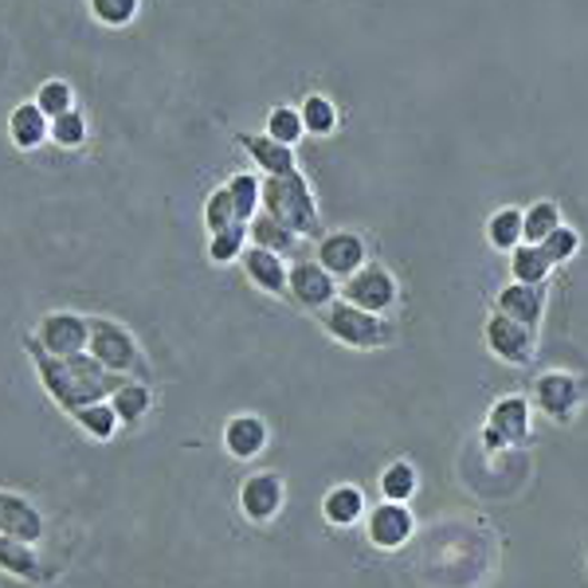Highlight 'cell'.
Instances as JSON below:
<instances>
[{
    "mask_svg": "<svg viewBox=\"0 0 588 588\" xmlns=\"http://www.w3.org/2000/svg\"><path fill=\"white\" fill-rule=\"evenodd\" d=\"M232 225H243V220L236 216L228 185H220V189L208 192V200H205V228H208V236H216V232H225V228H232Z\"/></svg>",
    "mask_w": 588,
    "mask_h": 588,
    "instance_id": "4dcf8cb0",
    "label": "cell"
},
{
    "mask_svg": "<svg viewBox=\"0 0 588 588\" xmlns=\"http://www.w3.org/2000/svg\"><path fill=\"white\" fill-rule=\"evenodd\" d=\"M32 102L51 118V122H56L59 114L76 110V91H71V83H67V79H43V83L36 87V99Z\"/></svg>",
    "mask_w": 588,
    "mask_h": 588,
    "instance_id": "f1b7e54d",
    "label": "cell"
},
{
    "mask_svg": "<svg viewBox=\"0 0 588 588\" xmlns=\"http://www.w3.org/2000/svg\"><path fill=\"white\" fill-rule=\"evenodd\" d=\"M0 572H9V577L20 580H36L40 577V557H36V546L20 538H9V534H0Z\"/></svg>",
    "mask_w": 588,
    "mask_h": 588,
    "instance_id": "44dd1931",
    "label": "cell"
},
{
    "mask_svg": "<svg viewBox=\"0 0 588 588\" xmlns=\"http://www.w3.org/2000/svg\"><path fill=\"white\" fill-rule=\"evenodd\" d=\"M510 271H514V282L541 287V282L549 279V271H554V263H549V256L538 243H518V248L510 251Z\"/></svg>",
    "mask_w": 588,
    "mask_h": 588,
    "instance_id": "7402d4cb",
    "label": "cell"
},
{
    "mask_svg": "<svg viewBox=\"0 0 588 588\" xmlns=\"http://www.w3.org/2000/svg\"><path fill=\"white\" fill-rule=\"evenodd\" d=\"M71 420H76L79 428H83L87 436H94V439H114L118 428H122V420H118V412L110 408V400H99V405L79 408Z\"/></svg>",
    "mask_w": 588,
    "mask_h": 588,
    "instance_id": "4316f807",
    "label": "cell"
},
{
    "mask_svg": "<svg viewBox=\"0 0 588 588\" xmlns=\"http://www.w3.org/2000/svg\"><path fill=\"white\" fill-rule=\"evenodd\" d=\"M236 146L248 150V158L263 169L267 177H282V173H295V150L282 146V141L267 138V133H236Z\"/></svg>",
    "mask_w": 588,
    "mask_h": 588,
    "instance_id": "5bb4252c",
    "label": "cell"
},
{
    "mask_svg": "<svg viewBox=\"0 0 588 588\" xmlns=\"http://www.w3.org/2000/svg\"><path fill=\"white\" fill-rule=\"evenodd\" d=\"M381 490L389 502H405V498H412V490H416V471L408 464H392L389 471L381 475Z\"/></svg>",
    "mask_w": 588,
    "mask_h": 588,
    "instance_id": "d590c367",
    "label": "cell"
},
{
    "mask_svg": "<svg viewBox=\"0 0 588 588\" xmlns=\"http://www.w3.org/2000/svg\"><path fill=\"white\" fill-rule=\"evenodd\" d=\"M48 522H43V514L28 502L24 495H9V490H0V534H9V538H20L28 546L43 538Z\"/></svg>",
    "mask_w": 588,
    "mask_h": 588,
    "instance_id": "30bf717a",
    "label": "cell"
},
{
    "mask_svg": "<svg viewBox=\"0 0 588 588\" xmlns=\"http://www.w3.org/2000/svg\"><path fill=\"white\" fill-rule=\"evenodd\" d=\"M28 357H32L43 392H48L67 416H76L79 408H87V405H99V400H110L126 385L122 373H110L107 365H99L91 353L51 357L28 338Z\"/></svg>",
    "mask_w": 588,
    "mask_h": 588,
    "instance_id": "6da1fadb",
    "label": "cell"
},
{
    "mask_svg": "<svg viewBox=\"0 0 588 588\" xmlns=\"http://www.w3.org/2000/svg\"><path fill=\"white\" fill-rule=\"evenodd\" d=\"M51 138V118L43 114L36 102H17L9 114V141L17 146V150L32 153L40 150L43 141Z\"/></svg>",
    "mask_w": 588,
    "mask_h": 588,
    "instance_id": "9a60e30c",
    "label": "cell"
},
{
    "mask_svg": "<svg viewBox=\"0 0 588 588\" xmlns=\"http://www.w3.org/2000/svg\"><path fill=\"white\" fill-rule=\"evenodd\" d=\"M412 538V514L405 510V502H385L369 514V541L381 549H397Z\"/></svg>",
    "mask_w": 588,
    "mask_h": 588,
    "instance_id": "2e32d148",
    "label": "cell"
},
{
    "mask_svg": "<svg viewBox=\"0 0 588 588\" xmlns=\"http://www.w3.org/2000/svg\"><path fill=\"white\" fill-rule=\"evenodd\" d=\"M302 236L290 232L287 225H279L271 212H259L256 220L248 225V243L251 248H263V251H275V256H290V251L299 248Z\"/></svg>",
    "mask_w": 588,
    "mask_h": 588,
    "instance_id": "ffe728a7",
    "label": "cell"
},
{
    "mask_svg": "<svg viewBox=\"0 0 588 588\" xmlns=\"http://www.w3.org/2000/svg\"><path fill=\"white\" fill-rule=\"evenodd\" d=\"M240 267L263 295H287L290 290V267L282 263V256H275V251L248 248L240 256Z\"/></svg>",
    "mask_w": 588,
    "mask_h": 588,
    "instance_id": "4fadbf2b",
    "label": "cell"
},
{
    "mask_svg": "<svg viewBox=\"0 0 588 588\" xmlns=\"http://www.w3.org/2000/svg\"><path fill=\"white\" fill-rule=\"evenodd\" d=\"M534 397H538V408L546 416H554V420H565V416L577 408L580 400V385L572 381L569 373H546L538 381V389H534Z\"/></svg>",
    "mask_w": 588,
    "mask_h": 588,
    "instance_id": "ac0fdd59",
    "label": "cell"
},
{
    "mask_svg": "<svg viewBox=\"0 0 588 588\" xmlns=\"http://www.w3.org/2000/svg\"><path fill=\"white\" fill-rule=\"evenodd\" d=\"M51 141H56L59 150H79L87 141V118L79 110H67L51 122Z\"/></svg>",
    "mask_w": 588,
    "mask_h": 588,
    "instance_id": "e575fe53",
    "label": "cell"
},
{
    "mask_svg": "<svg viewBox=\"0 0 588 588\" xmlns=\"http://www.w3.org/2000/svg\"><path fill=\"white\" fill-rule=\"evenodd\" d=\"M240 510H243V518L256 526L271 522L275 514L282 510V479L279 475H271V471L251 475V479L240 487Z\"/></svg>",
    "mask_w": 588,
    "mask_h": 588,
    "instance_id": "ba28073f",
    "label": "cell"
},
{
    "mask_svg": "<svg viewBox=\"0 0 588 588\" xmlns=\"http://www.w3.org/2000/svg\"><path fill=\"white\" fill-rule=\"evenodd\" d=\"M577 248H580V236L572 232V228H557L554 236H549L546 243H541V251L549 256V263H565V259H572L577 256Z\"/></svg>",
    "mask_w": 588,
    "mask_h": 588,
    "instance_id": "8d00e7d4",
    "label": "cell"
},
{
    "mask_svg": "<svg viewBox=\"0 0 588 588\" xmlns=\"http://www.w3.org/2000/svg\"><path fill=\"white\" fill-rule=\"evenodd\" d=\"M498 315L514 318V322H522V326H538L541 318V307H546V290L541 287H530V282H510V287L498 290Z\"/></svg>",
    "mask_w": 588,
    "mask_h": 588,
    "instance_id": "e0dca14e",
    "label": "cell"
},
{
    "mask_svg": "<svg viewBox=\"0 0 588 588\" xmlns=\"http://www.w3.org/2000/svg\"><path fill=\"white\" fill-rule=\"evenodd\" d=\"M248 251V225H232L225 232H216L208 243V259L212 263H236V259Z\"/></svg>",
    "mask_w": 588,
    "mask_h": 588,
    "instance_id": "d6a6232c",
    "label": "cell"
},
{
    "mask_svg": "<svg viewBox=\"0 0 588 588\" xmlns=\"http://www.w3.org/2000/svg\"><path fill=\"white\" fill-rule=\"evenodd\" d=\"M110 408L118 412V420L126 423V428H133V423H141L146 416H150L153 408V392L146 389L141 381H126L122 389L110 397Z\"/></svg>",
    "mask_w": 588,
    "mask_h": 588,
    "instance_id": "cb8c5ba5",
    "label": "cell"
},
{
    "mask_svg": "<svg viewBox=\"0 0 588 588\" xmlns=\"http://www.w3.org/2000/svg\"><path fill=\"white\" fill-rule=\"evenodd\" d=\"M32 341L51 357H76L87 353L91 346V318L71 315V310H56V315H43L36 322Z\"/></svg>",
    "mask_w": 588,
    "mask_h": 588,
    "instance_id": "5b68a950",
    "label": "cell"
},
{
    "mask_svg": "<svg viewBox=\"0 0 588 588\" xmlns=\"http://www.w3.org/2000/svg\"><path fill=\"white\" fill-rule=\"evenodd\" d=\"M487 346L495 349L502 361L526 365L534 357V330L522 322H514V318H506V315H495L487 322Z\"/></svg>",
    "mask_w": 588,
    "mask_h": 588,
    "instance_id": "8fae6325",
    "label": "cell"
},
{
    "mask_svg": "<svg viewBox=\"0 0 588 588\" xmlns=\"http://www.w3.org/2000/svg\"><path fill=\"white\" fill-rule=\"evenodd\" d=\"M225 448L236 459H256L267 448V423L259 416H232L225 423Z\"/></svg>",
    "mask_w": 588,
    "mask_h": 588,
    "instance_id": "d6986e66",
    "label": "cell"
},
{
    "mask_svg": "<svg viewBox=\"0 0 588 588\" xmlns=\"http://www.w3.org/2000/svg\"><path fill=\"white\" fill-rule=\"evenodd\" d=\"M263 212H271L279 225H287L299 236L318 232V200L299 169L282 177H263Z\"/></svg>",
    "mask_w": 588,
    "mask_h": 588,
    "instance_id": "7a4b0ae2",
    "label": "cell"
},
{
    "mask_svg": "<svg viewBox=\"0 0 588 588\" xmlns=\"http://www.w3.org/2000/svg\"><path fill=\"white\" fill-rule=\"evenodd\" d=\"M392 299H397V282H392V275L385 271V267L369 263V267H361V271L346 279V302L369 310V315L389 310Z\"/></svg>",
    "mask_w": 588,
    "mask_h": 588,
    "instance_id": "8992f818",
    "label": "cell"
},
{
    "mask_svg": "<svg viewBox=\"0 0 588 588\" xmlns=\"http://www.w3.org/2000/svg\"><path fill=\"white\" fill-rule=\"evenodd\" d=\"M87 353L99 365H107L110 373H122V377L146 369L133 333L122 322H114V318H91V346H87Z\"/></svg>",
    "mask_w": 588,
    "mask_h": 588,
    "instance_id": "277c9868",
    "label": "cell"
},
{
    "mask_svg": "<svg viewBox=\"0 0 588 588\" xmlns=\"http://www.w3.org/2000/svg\"><path fill=\"white\" fill-rule=\"evenodd\" d=\"M228 192H232V205L236 216H240L243 225H251L259 212H263V177L256 173H236L228 181Z\"/></svg>",
    "mask_w": 588,
    "mask_h": 588,
    "instance_id": "d4e9b609",
    "label": "cell"
},
{
    "mask_svg": "<svg viewBox=\"0 0 588 588\" xmlns=\"http://www.w3.org/2000/svg\"><path fill=\"white\" fill-rule=\"evenodd\" d=\"M91 17L107 28H126L133 24V17L141 12V0H87Z\"/></svg>",
    "mask_w": 588,
    "mask_h": 588,
    "instance_id": "836d02e7",
    "label": "cell"
},
{
    "mask_svg": "<svg viewBox=\"0 0 588 588\" xmlns=\"http://www.w3.org/2000/svg\"><path fill=\"white\" fill-rule=\"evenodd\" d=\"M526 431H530V405L522 397H502L490 408L487 431H482V444L487 448H506V444H522Z\"/></svg>",
    "mask_w": 588,
    "mask_h": 588,
    "instance_id": "52a82bcc",
    "label": "cell"
},
{
    "mask_svg": "<svg viewBox=\"0 0 588 588\" xmlns=\"http://www.w3.org/2000/svg\"><path fill=\"white\" fill-rule=\"evenodd\" d=\"M361 510H365V498L357 487H333L322 502V514L333 526H353L361 518Z\"/></svg>",
    "mask_w": 588,
    "mask_h": 588,
    "instance_id": "484cf974",
    "label": "cell"
},
{
    "mask_svg": "<svg viewBox=\"0 0 588 588\" xmlns=\"http://www.w3.org/2000/svg\"><path fill=\"white\" fill-rule=\"evenodd\" d=\"M290 295H295L299 307H330L333 295H338V282L318 259H299L290 267Z\"/></svg>",
    "mask_w": 588,
    "mask_h": 588,
    "instance_id": "9c48e42d",
    "label": "cell"
},
{
    "mask_svg": "<svg viewBox=\"0 0 588 588\" xmlns=\"http://www.w3.org/2000/svg\"><path fill=\"white\" fill-rule=\"evenodd\" d=\"M318 263L338 279V275H357L365 267V240L357 232H330L318 243Z\"/></svg>",
    "mask_w": 588,
    "mask_h": 588,
    "instance_id": "7c38bea8",
    "label": "cell"
},
{
    "mask_svg": "<svg viewBox=\"0 0 588 588\" xmlns=\"http://www.w3.org/2000/svg\"><path fill=\"white\" fill-rule=\"evenodd\" d=\"M487 240L495 243L498 251H514L526 240V212L522 208H498L487 220Z\"/></svg>",
    "mask_w": 588,
    "mask_h": 588,
    "instance_id": "603a6c76",
    "label": "cell"
},
{
    "mask_svg": "<svg viewBox=\"0 0 588 588\" xmlns=\"http://www.w3.org/2000/svg\"><path fill=\"white\" fill-rule=\"evenodd\" d=\"M302 114V126H307V133H318V138H326V133L338 130V110H333V102L326 99V94H307L299 107Z\"/></svg>",
    "mask_w": 588,
    "mask_h": 588,
    "instance_id": "f546056e",
    "label": "cell"
},
{
    "mask_svg": "<svg viewBox=\"0 0 588 588\" xmlns=\"http://www.w3.org/2000/svg\"><path fill=\"white\" fill-rule=\"evenodd\" d=\"M263 133H267V138H275V141H282V146H299V138L307 133L299 107H271Z\"/></svg>",
    "mask_w": 588,
    "mask_h": 588,
    "instance_id": "1f68e13d",
    "label": "cell"
},
{
    "mask_svg": "<svg viewBox=\"0 0 588 588\" xmlns=\"http://www.w3.org/2000/svg\"><path fill=\"white\" fill-rule=\"evenodd\" d=\"M326 330H330L341 346H353V349H377L392 341V326L385 322L381 315H369V310L353 307V302H330Z\"/></svg>",
    "mask_w": 588,
    "mask_h": 588,
    "instance_id": "3957f363",
    "label": "cell"
},
{
    "mask_svg": "<svg viewBox=\"0 0 588 588\" xmlns=\"http://www.w3.org/2000/svg\"><path fill=\"white\" fill-rule=\"evenodd\" d=\"M561 228V208L554 200H538V205L526 208V243H546L549 236Z\"/></svg>",
    "mask_w": 588,
    "mask_h": 588,
    "instance_id": "83f0119b",
    "label": "cell"
}]
</instances>
